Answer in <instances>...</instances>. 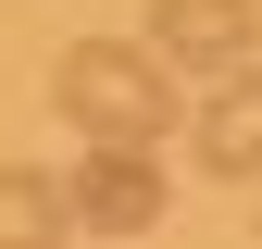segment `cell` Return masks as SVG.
I'll use <instances>...</instances> for the list:
<instances>
[{
    "label": "cell",
    "instance_id": "cell-2",
    "mask_svg": "<svg viewBox=\"0 0 262 249\" xmlns=\"http://www.w3.org/2000/svg\"><path fill=\"white\" fill-rule=\"evenodd\" d=\"M75 225L88 237H138V225H162V150H125V137H88V162H75Z\"/></svg>",
    "mask_w": 262,
    "mask_h": 249
},
{
    "label": "cell",
    "instance_id": "cell-5",
    "mask_svg": "<svg viewBox=\"0 0 262 249\" xmlns=\"http://www.w3.org/2000/svg\"><path fill=\"white\" fill-rule=\"evenodd\" d=\"M75 225V200H62V175H25V162H0V249H38Z\"/></svg>",
    "mask_w": 262,
    "mask_h": 249
},
{
    "label": "cell",
    "instance_id": "cell-3",
    "mask_svg": "<svg viewBox=\"0 0 262 249\" xmlns=\"http://www.w3.org/2000/svg\"><path fill=\"white\" fill-rule=\"evenodd\" d=\"M150 50L162 62H200V75H225V62L262 50V13L250 0H150Z\"/></svg>",
    "mask_w": 262,
    "mask_h": 249
},
{
    "label": "cell",
    "instance_id": "cell-4",
    "mask_svg": "<svg viewBox=\"0 0 262 249\" xmlns=\"http://www.w3.org/2000/svg\"><path fill=\"white\" fill-rule=\"evenodd\" d=\"M187 137H200V162H212L225 187H250V175H262V62H225L212 112L187 124Z\"/></svg>",
    "mask_w": 262,
    "mask_h": 249
},
{
    "label": "cell",
    "instance_id": "cell-1",
    "mask_svg": "<svg viewBox=\"0 0 262 249\" xmlns=\"http://www.w3.org/2000/svg\"><path fill=\"white\" fill-rule=\"evenodd\" d=\"M50 100L75 137H125V150H162L175 137V62L138 50V38H75L50 75Z\"/></svg>",
    "mask_w": 262,
    "mask_h": 249
}]
</instances>
